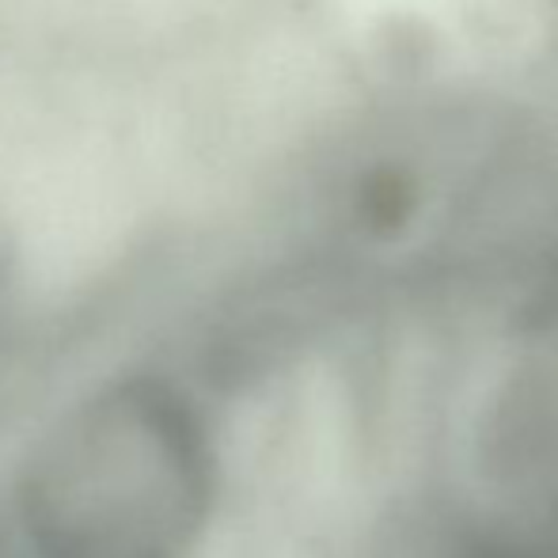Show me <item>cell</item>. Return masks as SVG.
Here are the masks:
<instances>
[{"instance_id":"obj_1","label":"cell","mask_w":558,"mask_h":558,"mask_svg":"<svg viewBox=\"0 0 558 558\" xmlns=\"http://www.w3.org/2000/svg\"><path fill=\"white\" fill-rule=\"evenodd\" d=\"M202 490L191 414L160 388H122L46 448L27 486V524L43 558H171Z\"/></svg>"}]
</instances>
